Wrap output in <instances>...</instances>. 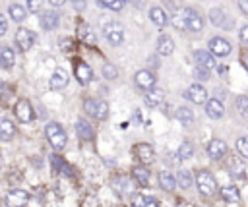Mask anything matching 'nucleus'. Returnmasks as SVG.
Instances as JSON below:
<instances>
[{"instance_id": "72a5a7b5", "label": "nucleus", "mask_w": 248, "mask_h": 207, "mask_svg": "<svg viewBox=\"0 0 248 207\" xmlns=\"http://www.w3.org/2000/svg\"><path fill=\"white\" fill-rule=\"evenodd\" d=\"M223 17H227L223 10H219V8L209 10V21H211L213 25H225V19H223Z\"/></svg>"}, {"instance_id": "cd10ccee", "label": "nucleus", "mask_w": 248, "mask_h": 207, "mask_svg": "<svg viewBox=\"0 0 248 207\" xmlns=\"http://www.w3.org/2000/svg\"><path fill=\"white\" fill-rule=\"evenodd\" d=\"M159 186L165 190V192H172L176 188V176H172L170 172L163 170L159 172Z\"/></svg>"}, {"instance_id": "f257e3e1", "label": "nucleus", "mask_w": 248, "mask_h": 207, "mask_svg": "<svg viewBox=\"0 0 248 207\" xmlns=\"http://www.w3.org/2000/svg\"><path fill=\"white\" fill-rule=\"evenodd\" d=\"M196 186H198V192L202 193V197H213L219 190L215 176L205 168L196 172Z\"/></svg>"}, {"instance_id": "4468645a", "label": "nucleus", "mask_w": 248, "mask_h": 207, "mask_svg": "<svg viewBox=\"0 0 248 207\" xmlns=\"http://www.w3.org/2000/svg\"><path fill=\"white\" fill-rule=\"evenodd\" d=\"M209 52L213 56H227L231 52V43L223 37H213L209 41Z\"/></svg>"}, {"instance_id": "aec40b11", "label": "nucleus", "mask_w": 248, "mask_h": 207, "mask_svg": "<svg viewBox=\"0 0 248 207\" xmlns=\"http://www.w3.org/2000/svg\"><path fill=\"white\" fill-rule=\"evenodd\" d=\"M219 193H221V197H223L227 203H231V205H238V203H240V192H238V188L232 186V184L219 188Z\"/></svg>"}, {"instance_id": "79ce46f5", "label": "nucleus", "mask_w": 248, "mask_h": 207, "mask_svg": "<svg viewBox=\"0 0 248 207\" xmlns=\"http://www.w3.org/2000/svg\"><path fill=\"white\" fill-rule=\"evenodd\" d=\"M41 0H27V12H39Z\"/></svg>"}, {"instance_id": "0eeeda50", "label": "nucleus", "mask_w": 248, "mask_h": 207, "mask_svg": "<svg viewBox=\"0 0 248 207\" xmlns=\"http://www.w3.org/2000/svg\"><path fill=\"white\" fill-rule=\"evenodd\" d=\"M14 114H16V118H17L21 124H29V122L35 118L33 106H31V103H29L27 99H19V101L16 103V106H14Z\"/></svg>"}, {"instance_id": "412c9836", "label": "nucleus", "mask_w": 248, "mask_h": 207, "mask_svg": "<svg viewBox=\"0 0 248 207\" xmlns=\"http://www.w3.org/2000/svg\"><path fill=\"white\" fill-rule=\"evenodd\" d=\"M74 74H76V79L79 81V83H89L91 79H93V72H91V68L87 66V64H83V62H76V66H74Z\"/></svg>"}, {"instance_id": "2f4dec72", "label": "nucleus", "mask_w": 248, "mask_h": 207, "mask_svg": "<svg viewBox=\"0 0 248 207\" xmlns=\"http://www.w3.org/2000/svg\"><path fill=\"white\" fill-rule=\"evenodd\" d=\"M176 118L184 124V126H190L194 122V110H190L188 106H178L176 108Z\"/></svg>"}, {"instance_id": "f704fd0d", "label": "nucleus", "mask_w": 248, "mask_h": 207, "mask_svg": "<svg viewBox=\"0 0 248 207\" xmlns=\"http://www.w3.org/2000/svg\"><path fill=\"white\" fill-rule=\"evenodd\" d=\"M99 6H105L107 10H112V12H120L124 8V0H97Z\"/></svg>"}, {"instance_id": "c756f323", "label": "nucleus", "mask_w": 248, "mask_h": 207, "mask_svg": "<svg viewBox=\"0 0 248 207\" xmlns=\"http://www.w3.org/2000/svg\"><path fill=\"white\" fill-rule=\"evenodd\" d=\"M8 12H10V17H12L14 21H17V23L27 17V10H25L21 4H10Z\"/></svg>"}, {"instance_id": "603ef678", "label": "nucleus", "mask_w": 248, "mask_h": 207, "mask_svg": "<svg viewBox=\"0 0 248 207\" xmlns=\"http://www.w3.org/2000/svg\"><path fill=\"white\" fill-rule=\"evenodd\" d=\"M6 31H8V23H4V25H2V27H0V37H2V35H4V33H6Z\"/></svg>"}, {"instance_id": "a211bd4d", "label": "nucleus", "mask_w": 248, "mask_h": 207, "mask_svg": "<svg viewBox=\"0 0 248 207\" xmlns=\"http://www.w3.org/2000/svg\"><path fill=\"white\" fill-rule=\"evenodd\" d=\"M205 114L211 118V120H219L223 114H225V106L219 99H209L205 103Z\"/></svg>"}, {"instance_id": "a18cd8bd", "label": "nucleus", "mask_w": 248, "mask_h": 207, "mask_svg": "<svg viewBox=\"0 0 248 207\" xmlns=\"http://www.w3.org/2000/svg\"><path fill=\"white\" fill-rule=\"evenodd\" d=\"M145 205H147V207H159V201H157V197H153V195H145Z\"/></svg>"}, {"instance_id": "58836bf2", "label": "nucleus", "mask_w": 248, "mask_h": 207, "mask_svg": "<svg viewBox=\"0 0 248 207\" xmlns=\"http://www.w3.org/2000/svg\"><path fill=\"white\" fill-rule=\"evenodd\" d=\"M103 75H105L107 79H116V77H118L116 66H114V64H105V66H103Z\"/></svg>"}, {"instance_id": "2eb2a0df", "label": "nucleus", "mask_w": 248, "mask_h": 207, "mask_svg": "<svg viewBox=\"0 0 248 207\" xmlns=\"http://www.w3.org/2000/svg\"><path fill=\"white\" fill-rule=\"evenodd\" d=\"M194 60L198 64V68H203V70H213L215 68V58L209 50H196L194 52Z\"/></svg>"}, {"instance_id": "a19ab883", "label": "nucleus", "mask_w": 248, "mask_h": 207, "mask_svg": "<svg viewBox=\"0 0 248 207\" xmlns=\"http://www.w3.org/2000/svg\"><path fill=\"white\" fill-rule=\"evenodd\" d=\"M132 207H147V205H145V195L136 193V195L132 197Z\"/></svg>"}, {"instance_id": "5701e85b", "label": "nucleus", "mask_w": 248, "mask_h": 207, "mask_svg": "<svg viewBox=\"0 0 248 207\" xmlns=\"http://www.w3.org/2000/svg\"><path fill=\"white\" fill-rule=\"evenodd\" d=\"M39 23H41V27H43V29L50 31V29H54V27L58 25V14H56V12H52V10L43 12V14H41V17H39Z\"/></svg>"}, {"instance_id": "1a4fd4ad", "label": "nucleus", "mask_w": 248, "mask_h": 207, "mask_svg": "<svg viewBox=\"0 0 248 207\" xmlns=\"http://www.w3.org/2000/svg\"><path fill=\"white\" fill-rule=\"evenodd\" d=\"M182 15H184V19H186V29H188V31H194V33L202 31L203 19H202V15H200L196 10L184 8V10H182Z\"/></svg>"}, {"instance_id": "9b49d317", "label": "nucleus", "mask_w": 248, "mask_h": 207, "mask_svg": "<svg viewBox=\"0 0 248 207\" xmlns=\"http://www.w3.org/2000/svg\"><path fill=\"white\" fill-rule=\"evenodd\" d=\"M35 39H37V35H35L31 29L19 27V29L16 31V44H17L21 50H29V48L33 46Z\"/></svg>"}, {"instance_id": "c85d7f7f", "label": "nucleus", "mask_w": 248, "mask_h": 207, "mask_svg": "<svg viewBox=\"0 0 248 207\" xmlns=\"http://www.w3.org/2000/svg\"><path fill=\"white\" fill-rule=\"evenodd\" d=\"M50 163H52V172L54 174H70V166L60 155H52Z\"/></svg>"}, {"instance_id": "49530a36", "label": "nucleus", "mask_w": 248, "mask_h": 207, "mask_svg": "<svg viewBox=\"0 0 248 207\" xmlns=\"http://www.w3.org/2000/svg\"><path fill=\"white\" fill-rule=\"evenodd\" d=\"M240 41L248 44V25H244V27L240 29Z\"/></svg>"}, {"instance_id": "6e6d98bb", "label": "nucleus", "mask_w": 248, "mask_h": 207, "mask_svg": "<svg viewBox=\"0 0 248 207\" xmlns=\"http://www.w3.org/2000/svg\"><path fill=\"white\" fill-rule=\"evenodd\" d=\"M0 164H2V155H0Z\"/></svg>"}, {"instance_id": "7ed1b4c3", "label": "nucleus", "mask_w": 248, "mask_h": 207, "mask_svg": "<svg viewBox=\"0 0 248 207\" xmlns=\"http://www.w3.org/2000/svg\"><path fill=\"white\" fill-rule=\"evenodd\" d=\"M110 186L118 197H128L136 192V180L126 174H116L110 178Z\"/></svg>"}, {"instance_id": "de8ad7c7", "label": "nucleus", "mask_w": 248, "mask_h": 207, "mask_svg": "<svg viewBox=\"0 0 248 207\" xmlns=\"http://www.w3.org/2000/svg\"><path fill=\"white\" fill-rule=\"evenodd\" d=\"M238 8H240L242 14L248 15V0H238Z\"/></svg>"}, {"instance_id": "7c9ffc66", "label": "nucleus", "mask_w": 248, "mask_h": 207, "mask_svg": "<svg viewBox=\"0 0 248 207\" xmlns=\"http://www.w3.org/2000/svg\"><path fill=\"white\" fill-rule=\"evenodd\" d=\"M194 145L190 143V141H182L180 145H178V151H176V157L178 159H182V161H188V159H192L194 157Z\"/></svg>"}, {"instance_id": "dca6fc26", "label": "nucleus", "mask_w": 248, "mask_h": 207, "mask_svg": "<svg viewBox=\"0 0 248 207\" xmlns=\"http://www.w3.org/2000/svg\"><path fill=\"white\" fill-rule=\"evenodd\" d=\"M132 178L136 180V184L138 186H147L149 184V178H151V172H149V168L145 166V164H134L132 166Z\"/></svg>"}, {"instance_id": "20e7f679", "label": "nucleus", "mask_w": 248, "mask_h": 207, "mask_svg": "<svg viewBox=\"0 0 248 207\" xmlns=\"http://www.w3.org/2000/svg\"><path fill=\"white\" fill-rule=\"evenodd\" d=\"M83 108L89 116L97 118V120H107L108 118V104L101 99H85L83 101Z\"/></svg>"}, {"instance_id": "ddd939ff", "label": "nucleus", "mask_w": 248, "mask_h": 207, "mask_svg": "<svg viewBox=\"0 0 248 207\" xmlns=\"http://www.w3.org/2000/svg\"><path fill=\"white\" fill-rule=\"evenodd\" d=\"M134 83H136L140 89L149 91V89L155 87V74H153L151 70H140V72H136V75H134Z\"/></svg>"}, {"instance_id": "bb28decb", "label": "nucleus", "mask_w": 248, "mask_h": 207, "mask_svg": "<svg viewBox=\"0 0 248 207\" xmlns=\"http://www.w3.org/2000/svg\"><path fill=\"white\" fill-rule=\"evenodd\" d=\"M172 50H174L172 39L169 35H161L159 41H157V52L163 54V56H169V54H172Z\"/></svg>"}, {"instance_id": "4d7b16f0", "label": "nucleus", "mask_w": 248, "mask_h": 207, "mask_svg": "<svg viewBox=\"0 0 248 207\" xmlns=\"http://www.w3.org/2000/svg\"><path fill=\"white\" fill-rule=\"evenodd\" d=\"M124 2H132V0H124Z\"/></svg>"}, {"instance_id": "f8f14e48", "label": "nucleus", "mask_w": 248, "mask_h": 207, "mask_svg": "<svg viewBox=\"0 0 248 207\" xmlns=\"http://www.w3.org/2000/svg\"><path fill=\"white\" fill-rule=\"evenodd\" d=\"M227 151H229L227 143L223 139H219V137H215V139H211L207 143V157L213 159V161H221L227 155Z\"/></svg>"}, {"instance_id": "c9c22d12", "label": "nucleus", "mask_w": 248, "mask_h": 207, "mask_svg": "<svg viewBox=\"0 0 248 207\" xmlns=\"http://www.w3.org/2000/svg\"><path fill=\"white\" fill-rule=\"evenodd\" d=\"M236 151L242 159H248V135H240L236 139Z\"/></svg>"}, {"instance_id": "39448f33", "label": "nucleus", "mask_w": 248, "mask_h": 207, "mask_svg": "<svg viewBox=\"0 0 248 207\" xmlns=\"http://www.w3.org/2000/svg\"><path fill=\"white\" fill-rule=\"evenodd\" d=\"M101 33H103V37L110 43V44H120L122 43V39H124V27L120 25V23H116V21H108V23H105L103 25V29H101Z\"/></svg>"}, {"instance_id": "9d476101", "label": "nucleus", "mask_w": 248, "mask_h": 207, "mask_svg": "<svg viewBox=\"0 0 248 207\" xmlns=\"http://www.w3.org/2000/svg\"><path fill=\"white\" fill-rule=\"evenodd\" d=\"M184 97H186L188 101H192L194 104H203V103H207V91H205V87L200 85V83H192V85L186 89Z\"/></svg>"}, {"instance_id": "473e14b6", "label": "nucleus", "mask_w": 248, "mask_h": 207, "mask_svg": "<svg viewBox=\"0 0 248 207\" xmlns=\"http://www.w3.org/2000/svg\"><path fill=\"white\" fill-rule=\"evenodd\" d=\"M176 184H178V188L188 190V188H192L194 178H192V174H190L188 170H178V174H176Z\"/></svg>"}, {"instance_id": "b1692460", "label": "nucleus", "mask_w": 248, "mask_h": 207, "mask_svg": "<svg viewBox=\"0 0 248 207\" xmlns=\"http://www.w3.org/2000/svg\"><path fill=\"white\" fill-rule=\"evenodd\" d=\"M14 62H16L14 50H12L8 44H2V46H0V66H2L4 70H10V68L14 66Z\"/></svg>"}, {"instance_id": "ea45409f", "label": "nucleus", "mask_w": 248, "mask_h": 207, "mask_svg": "<svg viewBox=\"0 0 248 207\" xmlns=\"http://www.w3.org/2000/svg\"><path fill=\"white\" fill-rule=\"evenodd\" d=\"M172 27H174V29H178V31H188V29H186V19H184V15H182V14L172 15Z\"/></svg>"}, {"instance_id": "09e8293b", "label": "nucleus", "mask_w": 248, "mask_h": 207, "mask_svg": "<svg viewBox=\"0 0 248 207\" xmlns=\"http://www.w3.org/2000/svg\"><path fill=\"white\" fill-rule=\"evenodd\" d=\"M176 207H196V205H194V203H190V201L180 199V201H176Z\"/></svg>"}, {"instance_id": "8fccbe9b", "label": "nucleus", "mask_w": 248, "mask_h": 207, "mask_svg": "<svg viewBox=\"0 0 248 207\" xmlns=\"http://www.w3.org/2000/svg\"><path fill=\"white\" fill-rule=\"evenodd\" d=\"M240 60H242V64L248 68V50L246 52H242V56H240Z\"/></svg>"}, {"instance_id": "393cba45", "label": "nucleus", "mask_w": 248, "mask_h": 207, "mask_svg": "<svg viewBox=\"0 0 248 207\" xmlns=\"http://www.w3.org/2000/svg\"><path fill=\"white\" fill-rule=\"evenodd\" d=\"M16 135V126L12 120L8 118H0V139L2 141H10Z\"/></svg>"}, {"instance_id": "f3484780", "label": "nucleus", "mask_w": 248, "mask_h": 207, "mask_svg": "<svg viewBox=\"0 0 248 207\" xmlns=\"http://www.w3.org/2000/svg\"><path fill=\"white\" fill-rule=\"evenodd\" d=\"M76 133H78V137H79L81 141H91V139L95 137L93 126H91L87 120H83V118H79V120L76 122Z\"/></svg>"}, {"instance_id": "f03ea898", "label": "nucleus", "mask_w": 248, "mask_h": 207, "mask_svg": "<svg viewBox=\"0 0 248 207\" xmlns=\"http://www.w3.org/2000/svg\"><path fill=\"white\" fill-rule=\"evenodd\" d=\"M45 135H46V139H48V143L52 145L54 151H62V149L66 147V143H68V135H66L64 128H62L58 122H50V124H46V128H45Z\"/></svg>"}, {"instance_id": "e433bc0d", "label": "nucleus", "mask_w": 248, "mask_h": 207, "mask_svg": "<svg viewBox=\"0 0 248 207\" xmlns=\"http://www.w3.org/2000/svg\"><path fill=\"white\" fill-rule=\"evenodd\" d=\"M234 106L242 116H248V97L246 95H238L234 101Z\"/></svg>"}, {"instance_id": "423d86ee", "label": "nucleus", "mask_w": 248, "mask_h": 207, "mask_svg": "<svg viewBox=\"0 0 248 207\" xmlns=\"http://www.w3.org/2000/svg\"><path fill=\"white\" fill-rule=\"evenodd\" d=\"M29 199H31L29 192L19 190V188H14V190H10L4 195V205L6 207H25L29 203Z\"/></svg>"}, {"instance_id": "a878e982", "label": "nucleus", "mask_w": 248, "mask_h": 207, "mask_svg": "<svg viewBox=\"0 0 248 207\" xmlns=\"http://www.w3.org/2000/svg\"><path fill=\"white\" fill-rule=\"evenodd\" d=\"M149 17H151V21H153L157 27H165V25L169 23L167 12H165L163 8H159V6H155V8L149 10Z\"/></svg>"}, {"instance_id": "5fc2aeb1", "label": "nucleus", "mask_w": 248, "mask_h": 207, "mask_svg": "<svg viewBox=\"0 0 248 207\" xmlns=\"http://www.w3.org/2000/svg\"><path fill=\"white\" fill-rule=\"evenodd\" d=\"M4 23H6V19H4V15H2V14H0V27H2V25H4Z\"/></svg>"}, {"instance_id": "4be33fe9", "label": "nucleus", "mask_w": 248, "mask_h": 207, "mask_svg": "<svg viewBox=\"0 0 248 207\" xmlns=\"http://www.w3.org/2000/svg\"><path fill=\"white\" fill-rule=\"evenodd\" d=\"M145 104L147 106H151V108H155V106H159L163 101H165V91L163 89H159V87H153V89H149L147 91V95H145Z\"/></svg>"}, {"instance_id": "37998d69", "label": "nucleus", "mask_w": 248, "mask_h": 207, "mask_svg": "<svg viewBox=\"0 0 248 207\" xmlns=\"http://www.w3.org/2000/svg\"><path fill=\"white\" fill-rule=\"evenodd\" d=\"M60 48H62L64 52H68V50L74 48V43H72L70 39H60Z\"/></svg>"}, {"instance_id": "864d4df0", "label": "nucleus", "mask_w": 248, "mask_h": 207, "mask_svg": "<svg viewBox=\"0 0 248 207\" xmlns=\"http://www.w3.org/2000/svg\"><path fill=\"white\" fill-rule=\"evenodd\" d=\"M149 64H151V68H157L159 64H157V60L155 58H149Z\"/></svg>"}, {"instance_id": "4c0bfd02", "label": "nucleus", "mask_w": 248, "mask_h": 207, "mask_svg": "<svg viewBox=\"0 0 248 207\" xmlns=\"http://www.w3.org/2000/svg\"><path fill=\"white\" fill-rule=\"evenodd\" d=\"M79 207H101V201H99L97 195L87 193V195L81 199V205H79Z\"/></svg>"}, {"instance_id": "6ab92c4d", "label": "nucleus", "mask_w": 248, "mask_h": 207, "mask_svg": "<svg viewBox=\"0 0 248 207\" xmlns=\"http://www.w3.org/2000/svg\"><path fill=\"white\" fill-rule=\"evenodd\" d=\"M68 81H70V75H68V72L62 70V68H56V70L52 72V75H50V87H52V89H64V87L68 85Z\"/></svg>"}, {"instance_id": "c03bdc74", "label": "nucleus", "mask_w": 248, "mask_h": 207, "mask_svg": "<svg viewBox=\"0 0 248 207\" xmlns=\"http://www.w3.org/2000/svg\"><path fill=\"white\" fill-rule=\"evenodd\" d=\"M70 4H72V8L78 10V12H83V10H85V0H70Z\"/></svg>"}, {"instance_id": "6e6552de", "label": "nucleus", "mask_w": 248, "mask_h": 207, "mask_svg": "<svg viewBox=\"0 0 248 207\" xmlns=\"http://www.w3.org/2000/svg\"><path fill=\"white\" fill-rule=\"evenodd\" d=\"M132 151H134L136 159H138L141 164H145V166L155 161V149H153V145H149V143H136Z\"/></svg>"}, {"instance_id": "3c124183", "label": "nucleus", "mask_w": 248, "mask_h": 207, "mask_svg": "<svg viewBox=\"0 0 248 207\" xmlns=\"http://www.w3.org/2000/svg\"><path fill=\"white\" fill-rule=\"evenodd\" d=\"M48 2H50L52 6H56V8H58V6H62V4L66 2V0H48Z\"/></svg>"}]
</instances>
